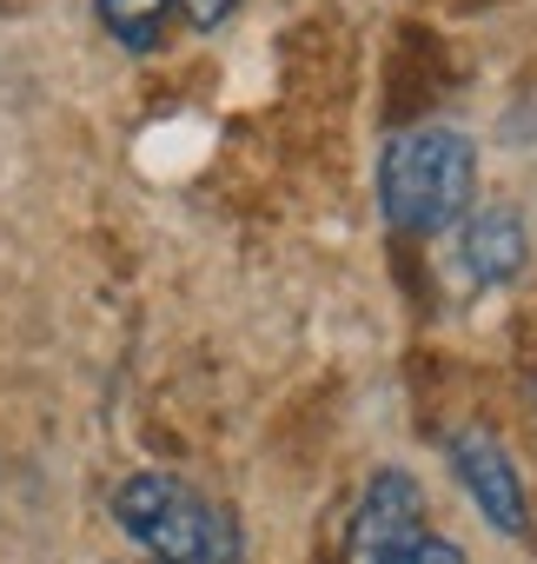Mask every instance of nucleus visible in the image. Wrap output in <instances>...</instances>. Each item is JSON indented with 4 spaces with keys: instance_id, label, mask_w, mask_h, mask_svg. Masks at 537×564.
I'll use <instances>...</instances> for the list:
<instances>
[{
    "instance_id": "f257e3e1",
    "label": "nucleus",
    "mask_w": 537,
    "mask_h": 564,
    "mask_svg": "<svg viewBox=\"0 0 537 564\" xmlns=\"http://www.w3.org/2000/svg\"><path fill=\"white\" fill-rule=\"evenodd\" d=\"M113 524L153 564H245L239 518L179 471H127L113 485Z\"/></svg>"
},
{
    "instance_id": "f03ea898",
    "label": "nucleus",
    "mask_w": 537,
    "mask_h": 564,
    "mask_svg": "<svg viewBox=\"0 0 537 564\" xmlns=\"http://www.w3.org/2000/svg\"><path fill=\"white\" fill-rule=\"evenodd\" d=\"M379 206L398 232L431 239L478 206V140L458 127H412L379 160Z\"/></svg>"
},
{
    "instance_id": "7ed1b4c3",
    "label": "nucleus",
    "mask_w": 537,
    "mask_h": 564,
    "mask_svg": "<svg viewBox=\"0 0 537 564\" xmlns=\"http://www.w3.org/2000/svg\"><path fill=\"white\" fill-rule=\"evenodd\" d=\"M445 458H451V478L464 485V498L478 505V518H484L497 538L530 544L537 518H530V491H524V471H517V458L504 452V438H497L491 425H458L451 445H445Z\"/></svg>"
},
{
    "instance_id": "0eeeda50",
    "label": "nucleus",
    "mask_w": 537,
    "mask_h": 564,
    "mask_svg": "<svg viewBox=\"0 0 537 564\" xmlns=\"http://www.w3.org/2000/svg\"><path fill=\"white\" fill-rule=\"evenodd\" d=\"M173 14H179L193 34H212V28H226V21L239 14V0H173Z\"/></svg>"
},
{
    "instance_id": "9d476101",
    "label": "nucleus",
    "mask_w": 537,
    "mask_h": 564,
    "mask_svg": "<svg viewBox=\"0 0 537 564\" xmlns=\"http://www.w3.org/2000/svg\"><path fill=\"white\" fill-rule=\"evenodd\" d=\"M146 564H153V557H146Z\"/></svg>"
},
{
    "instance_id": "423d86ee",
    "label": "nucleus",
    "mask_w": 537,
    "mask_h": 564,
    "mask_svg": "<svg viewBox=\"0 0 537 564\" xmlns=\"http://www.w3.org/2000/svg\"><path fill=\"white\" fill-rule=\"evenodd\" d=\"M100 28L127 47V54H160L166 21H173V0H94Z\"/></svg>"
},
{
    "instance_id": "20e7f679",
    "label": "nucleus",
    "mask_w": 537,
    "mask_h": 564,
    "mask_svg": "<svg viewBox=\"0 0 537 564\" xmlns=\"http://www.w3.org/2000/svg\"><path fill=\"white\" fill-rule=\"evenodd\" d=\"M431 531V511H425V485L398 465L372 471L352 518H346V564H392L398 551H412L418 538Z\"/></svg>"
},
{
    "instance_id": "6e6552de",
    "label": "nucleus",
    "mask_w": 537,
    "mask_h": 564,
    "mask_svg": "<svg viewBox=\"0 0 537 564\" xmlns=\"http://www.w3.org/2000/svg\"><path fill=\"white\" fill-rule=\"evenodd\" d=\"M392 564H464V551H458L451 538H438V531H425V538H418L412 551H398Z\"/></svg>"
},
{
    "instance_id": "39448f33",
    "label": "nucleus",
    "mask_w": 537,
    "mask_h": 564,
    "mask_svg": "<svg viewBox=\"0 0 537 564\" xmlns=\"http://www.w3.org/2000/svg\"><path fill=\"white\" fill-rule=\"evenodd\" d=\"M458 259L478 286H511L530 265V226L517 206H471L458 226Z\"/></svg>"
},
{
    "instance_id": "1a4fd4ad",
    "label": "nucleus",
    "mask_w": 537,
    "mask_h": 564,
    "mask_svg": "<svg viewBox=\"0 0 537 564\" xmlns=\"http://www.w3.org/2000/svg\"><path fill=\"white\" fill-rule=\"evenodd\" d=\"M530 405H537V379H530Z\"/></svg>"
}]
</instances>
